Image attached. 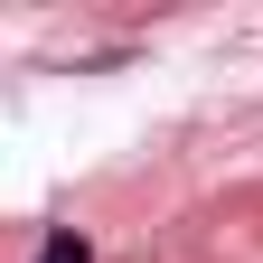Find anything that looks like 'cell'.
<instances>
[{"instance_id":"6da1fadb","label":"cell","mask_w":263,"mask_h":263,"mask_svg":"<svg viewBox=\"0 0 263 263\" xmlns=\"http://www.w3.org/2000/svg\"><path fill=\"white\" fill-rule=\"evenodd\" d=\"M38 263H94V245H85V235H76V226H57V235H47V245H38Z\"/></svg>"}]
</instances>
